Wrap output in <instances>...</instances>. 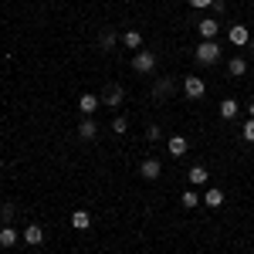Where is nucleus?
I'll return each mask as SVG.
<instances>
[{
  "label": "nucleus",
  "instance_id": "obj_26",
  "mask_svg": "<svg viewBox=\"0 0 254 254\" xmlns=\"http://www.w3.org/2000/svg\"><path fill=\"white\" fill-rule=\"evenodd\" d=\"M248 112H251V119H254V98H251V102H248Z\"/></svg>",
  "mask_w": 254,
  "mask_h": 254
},
{
  "label": "nucleus",
  "instance_id": "obj_18",
  "mask_svg": "<svg viewBox=\"0 0 254 254\" xmlns=\"http://www.w3.org/2000/svg\"><path fill=\"white\" fill-rule=\"evenodd\" d=\"M227 71H231V75H244V71H248V61H244V58H231Z\"/></svg>",
  "mask_w": 254,
  "mask_h": 254
},
{
  "label": "nucleus",
  "instance_id": "obj_17",
  "mask_svg": "<svg viewBox=\"0 0 254 254\" xmlns=\"http://www.w3.org/2000/svg\"><path fill=\"white\" fill-rule=\"evenodd\" d=\"M98 48H102V51H112V48H116V34H112V31H102V38H98Z\"/></svg>",
  "mask_w": 254,
  "mask_h": 254
},
{
  "label": "nucleus",
  "instance_id": "obj_5",
  "mask_svg": "<svg viewBox=\"0 0 254 254\" xmlns=\"http://www.w3.org/2000/svg\"><path fill=\"white\" fill-rule=\"evenodd\" d=\"M98 105H102V98H98V95H92V92H85V95L78 98V109L85 112V116H92V112H95Z\"/></svg>",
  "mask_w": 254,
  "mask_h": 254
},
{
  "label": "nucleus",
  "instance_id": "obj_23",
  "mask_svg": "<svg viewBox=\"0 0 254 254\" xmlns=\"http://www.w3.org/2000/svg\"><path fill=\"white\" fill-rule=\"evenodd\" d=\"M244 139H248V142H254V119H248V122H244Z\"/></svg>",
  "mask_w": 254,
  "mask_h": 254
},
{
  "label": "nucleus",
  "instance_id": "obj_14",
  "mask_svg": "<svg viewBox=\"0 0 254 254\" xmlns=\"http://www.w3.org/2000/svg\"><path fill=\"white\" fill-rule=\"evenodd\" d=\"M220 116H224V119H234L237 116V102H234V98H224V102H220Z\"/></svg>",
  "mask_w": 254,
  "mask_h": 254
},
{
  "label": "nucleus",
  "instance_id": "obj_7",
  "mask_svg": "<svg viewBox=\"0 0 254 254\" xmlns=\"http://www.w3.org/2000/svg\"><path fill=\"white\" fill-rule=\"evenodd\" d=\"M20 237H24V241H27L31 248H38L41 241H44V231H41L38 224H31V227H27V231H24V234H20Z\"/></svg>",
  "mask_w": 254,
  "mask_h": 254
},
{
  "label": "nucleus",
  "instance_id": "obj_13",
  "mask_svg": "<svg viewBox=\"0 0 254 254\" xmlns=\"http://www.w3.org/2000/svg\"><path fill=\"white\" fill-rule=\"evenodd\" d=\"M122 102V88L119 85H109V92H105V98H102V105H119Z\"/></svg>",
  "mask_w": 254,
  "mask_h": 254
},
{
  "label": "nucleus",
  "instance_id": "obj_24",
  "mask_svg": "<svg viewBox=\"0 0 254 254\" xmlns=\"http://www.w3.org/2000/svg\"><path fill=\"white\" fill-rule=\"evenodd\" d=\"M146 136H149V142H156L163 132H159V126H149V132H146Z\"/></svg>",
  "mask_w": 254,
  "mask_h": 254
},
{
  "label": "nucleus",
  "instance_id": "obj_8",
  "mask_svg": "<svg viewBox=\"0 0 254 254\" xmlns=\"http://www.w3.org/2000/svg\"><path fill=\"white\" fill-rule=\"evenodd\" d=\"M17 241H20V234L14 227H3V231H0V248H14Z\"/></svg>",
  "mask_w": 254,
  "mask_h": 254
},
{
  "label": "nucleus",
  "instance_id": "obj_25",
  "mask_svg": "<svg viewBox=\"0 0 254 254\" xmlns=\"http://www.w3.org/2000/svg\"><path fill=\"white\" fill-rule=\"evenodd\" d=\"M193 7H214V0H190Z\"/></svg>",
  "mask_w": 254,
  "mask_h": 254
},
{
  "label": "nucleus",
  "instance_id": "obj_10",
  "mask_svg": "<svg viewBox=\"0 0 254 254\" xmlns=\"http://www.w3.org/2000/svg\"><path fill=\"white\" fill-rule=\"evenodd\" d=\"M71 224H75L78 231H85V227H92V214H88V210H75V214H71Z\"/></svg>",
  "mask_w": 254,
  "mask_h": 254
},
{
  "label": "nucleus",
  "instance_id": "obj_1",
  "mask_svg": "<svg viewBox=\"0 0 254 254\" xmlns=\"http://www.w3.org/2000/svg\"><path fill=\"white\" fill-rule=\"evenodd\" d=\"M196 61H200V64H217V61H220V44H217V41H203V44L196 48Z\"/></svg>",
  "mask_w": 254,
  "mask_h": 254
},
{
  "label": "nucleus",
  "instance_id": "obj_19",
  "mask_svg": "<svg viewBox=\"0 0 254 254\" xmlns=\"http://www.w3.org/2000/svg\"><path fill=\"white\" fill-rule=\"evenodd\" d=\"M203 200H207V207H220V203H224V193H220V190H207V196H203Z\"/></svg>",
  "mask_w": 254,
  "mask_h": 254
},
{
  "label": "nucleus",
  "instance_id": "obj_4",
  "mask_svg": "<svg viewBox=\"0 0 254 254\" xmlns=\"http://www.w3.org/2000/svg\"><path fill=\"white\" fill-rule=\"evenodd\" d=\"M227 41H231V44H237V48H244V44L251 41V34H248V27H244V24H234V27L227 31Z\"/></svg>",
  "mask_w": 254,
  "mask_h": 254
},
{
  "label": "nucleus",
  "instance_id": "obj_22",
  "mask_svg": "<svg viewBox=\"0 0 254 254\" xmlns=\"http://www.w3.org/2000/svg\"><path fill=\"white\" fill-rule=\"evenodd\" d=\"M112 132H116V136H122V132H126V119H122V116L112 119Z\"/></svg>",
  "mask_w": 254,
  "mask_h": 254
},
{
  "label": "nucleus",
  "instance_id": "obj_2",
  "mask_svg": "<svg viewBox=\"0 0 254 254\" xmlns=\"http://www.w3.org/2000/svg\"><path fill=\"white\" fill-rule=\"evenodd\" d=\"M132 68H136V71H142V75H149V71L156 68V55H153V51H136Z\"/></svg>",
  "mask_w": 254,
  "mask_h": 254
},
{
  "label": "nucleus",
  "instance_id": "obj_12",
  "mask_svg": "<svg viewBox=\"0 0 254 254\" xmlns=\"http://www.w3.org/2000/svg\"><path fill=\"white\" fill-rule=\"evenodd\" d=\"M166 146H170V153H173V156H183V153H187V139H183V136H170Z\"/></svg>",
  "mask_w": 254,
  "mask_h": 254
},
{
  "label": "nucleus",
  "instance_id": "obj_3",
  "mask_svg": "<svg viewBox=\"0 0 254 254\" xmlns=\"http://www.w3.org/2000/svg\"><path fill=\"white\" fill-rule=\"evenodd\" d=\"M183 92H187V98H200L203 92H207V85H203L200 75H190V78L183 81Z\"/></svg>",
  "mask_w": 254,
  "mask_h": 254
},
{
  "label": "nucleus",
  "instance_id": "obj_11",
  "mask_svg": "<svg viewBox=\"0 0 254 254\" xmlns=\"http://www.w3.org/2000/svg\"><path fill=\"white\" fill-rule=\"evenodd\" d=\"M95 132H98V129H95V119L88 116V119L78 126V136H81V139H95Z\"/></svg>",
  "mask_w": 254,
  "mask_h": 254
},
{
  "label": "nucleus",
  "instance_id": "obj_9",
  "mask_svg": "<svg viewBox=\"0 0 254 254\" xmlns=\"http://www.w3.org/2000/svg\"><path fill=\"white\" fill-rule=\"evenodd\" d=\"M217 31H220V24H217V20H200V34H203V41H214Z\"/></svg>",
  "mask_w": 254,
  "mask_h": 254
},
{
  "label": "nucleus",
  "instance_id": "obj_15",
  "mask_svg": "<svg viewBox=\"0 0 254 254\" xmlns=\"http://www.w3.org/2000/svg\"><path fill=\"white\" fill-rule=\"evenodd\" d=\"M170 92H173V81H170V78H159V81H156V88H153V95H156V98L170 95Z\"/></svg>",
  "mask_w": 254,
  "mask_h": 254
},
{
  "label": "nucleus",
  "instance_id": "obj_6",
  "mask_svg": "<svg viewBox=\"0 0 254 254\" xmlns=\"http://www.w3.org/2000/svg\"><path fill=\"white\" fill-rule=\"evenodd\" d=\"M139 173L146 176V180H156L163 173V166H159V159H142V166H139Z\"/></svg>",
  "mask_w": 254,
  "mask_h": 254
},
{
  "label": "nucleus",
  "instance_id": "obj_20",
  "mask_svg": "<svg viewBox=\"0 0 254 254\" xmlns=\"http://www.w3.org/2000/svg\"><path fill=\"white\" fill-rule=\"evenodd\" d=\"M187 176H190V183H207V170H203V166H193Z\"/></svg>",
  "mask_w": 254,
  "mask_h": 254
},
{
  "label": "nucleus",
  "instance_id": "obj_21",
  "mask_svg": "<svg viewBox=\"0 0 254 254\" xmlns=\"http://www.w3.org/2000/svg\"><path fill=\"white\" fill-rule=\"evenodd\" d=\"M183 207H187V210H193V207H200V196H196L193 190H187V193H183Z\"/></svg>",
  "mask_w": 254,
  "mask_h": 254
},
{
  "label": "nucleus",
  "instance_id": "obj_27",
  "mask_svg": "<svg viewBox=\"0 0 254 254\" xmlns=\"http://www.w3.org/2000/svg\"><path fill=\"white\" fill-rule=\"evenodd\" d=\"M248 44H251V48H254V38H251V41H248Z\"/></svg>",
  "mask_w": 254,
  "mask_h": 254
},
{
  "label": "nucleus",
  "instance_id": "obj_16",
  "mask_svg": "<svg viewBox=\"0 0 254 254\" xmlns=\"http://www.w3.org/2000/svg\"><path fill=\"white\" fill-rule=\"evenodd\" d=\"M122 44H126V48H142V34H139V31H126Z\"/></svg>",
  "mask_w": 254,
  "mask_h": 254
}]
</instances>
